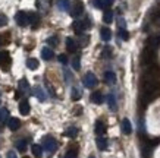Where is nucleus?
Returning a JSON list of instances; mask_svg holds the SVG:
<instances>
[{
	"mask_svg": "<svg viewBox=\"0 0 160 158\" xmlns=\"http://www.w3.org/2000/svg\"><path fill=\"white\" fill-rule=\"evenodd\" d=\"M46 151L49 154H54L58 151V142H56V139L52 138V136H46L43 139V145H41Z\"/></svg>",
	"mask_w": 160,
	"mask_h": 158,
	"instance_id": "1",
	"label": "nucleus"
},
{
	"mask_svg": "<svg viewBox=\"0 0 160 158\" xmlns=\"http://www.w3.org/2000/svg\"><path fill=\"white\" fill-rule=\"evenodd\" d=\"M82 84L87 86V88H94V86L97 85V78H96V75L92 72H87L82 79Z\"/></svg>",
	"mask_w": 160,
	"mask_h": 158,
	"instance_id": "2",
	"label": "nucleus"
},
{
	"mask_svg": "<svg viewBox=\"0 0 160 158\" xmlns=\"http://www.w3.org/2000/svg\"><path fill=\"white\" fill-rule=\"evenodd\" d=\"M15 19H16V24L19 25V26H27V25L29 24V15L22 12V10H19V12L16 13V16H15Z\"/></svg>",
	"mask_w": 160,
	"mask_h": 158,
	"instance_id": "3",
	"label": "nucleus"
},
{
	"mask_svg": "<svg viewBox=\"0 0 160 158\" xmlns=\"http://www.w3.org/2000/svg\"><path fill=\"white\" fill-rule=\"evenodd\" d=\"M153 60H154V50L147 47L144 50V53H142V62L146 65H150V63H153Z\"/></svg>",
	"mask_w": 160,
	"mask_h": 158,
	"instance_id": "4",
	"label": "nucleus"
},
{
	"mask_svg": "<svg viewBox=\"0 0 160 158\" xmlns=\"http://www.w3.org/2000/svg\"><path fill=\"white\" fill-rule=\"evenodd\" d=\"M10 65V54L8 51L0 53V67L3 66L5 69H8V66Z\"/></svg>",
	"mask_w": 160,
	"mask_h": 158,
	"instance_id": "5",
	"label": "nucleus"
},
{
	"mask_svg": "<svg viewBox=\"0 0 160 158\" xmlns=\"http://www.w3.org/2000/svg\"><path fill=\"white\" fill-rule=\"evenodd\" d=\"M29 111H31V105H29V103L27 100H22L19 103V113L22 116H28Z\"/></svg>",
	"mask_w": 160,
	"mask_h": 158,
	"instance_id": "6",
	"label": "nucleus"
},
{
	"mask_svg": "<svg viewBox=\"0 0 160 158\" xmlns=\"http://www.w3.org/2000/svg\"><path fill=\"white\" fill-rule=\"evenodd\" d=\"M82 13H84V5L82 3H75V6L71 10V15H72L73 18H78V16H81Z\"/></svg>",
	"mask_w": 160,
	"mask_h": 158,
	"instance_id": "7",
	"label": "nucleus"
},
{
	"mask_svg": "<svg viewBox=\"0 0 160 158\" xmlns=\"http://www.w3.org/2000/svg\"><path fill=\"white\" fill-rule=\"evenodd\" d=\"M94 132H96L98 136H103V135L106 133V125H104L103 122H100V120H97L96 125H94Z\"/></svg>",
	"mask_w": 160,
	"mask_h": 158,
	"instance_id": "8",
	"label": "nucleus"
},
{
	"mask_svg": "<svg viewBox=\"0 0 160 158\" xmlns=\"http://www.w3.org/2000/svg\"><path fill=\"white\" fill-rule=\"evenodd\" d=\"M32 95L37 98V100H40V101H46V94H44V89L41 88V86H35L34 88V91H32Z\"/></svg>",
	"mask_w": 160,
	"mask_h": 158,
	"instance_id": "9",
	"label": "nucleus"
},
{
	"mask_svg": "<svg viewBox=\"0 0 160 158\" xmlns=\"http://www.w3.org/2000/svg\"><path fill=\"white\" fill-rule=\"evenodd\" d=\"M85 25H87V22H82V21H75V22H73V25H72L73 31H75L77 34H82L84 29L87 28Z\"/></svg>",
	"mask_w": 160,
	"mask_h": 158,
	"instance_id": "10",
	"label": "nucleus"
},
{
	"mask_svg": "<svg viewBox=\"0 0 160 158\" xmlns=\"http://www.w3.org/2000/svg\"><path fill=\"white\" fill-rule=\"evenodd\" d=\"M53 56H54V53H53V50H52V48H49V47H43V48H41V57H43L44 60H52V59H53Z\"/></svg>",
	"mask_w": 160,
	"mask_h": 158,
	"instance_id": "11",
	"label": "nucleus"
},
{
	"mask_svg": "<svg viewBox=\"0 0 160 158\" xmlns=\"http://www.w3.org/2000/svg\"><path fill=\"white\" fill-rule=\"evenodd\" d=\"M8 126H9L10 130H18L21 127V120L16 119V117H12V119H9V122H8Z\"/></svg>",
	"mask_w": 160,
	"mask_h": 158,
	"instance_id": "12",
	"label": "nucleus"
},
{
	"mask_svg": "<svg viewBox=\"0 0 160 158\" xmlns=\"http://www.w3.org/2000/svg\"><path fill=\"white\" fill-rule=\"evenodd\" d=\"M90 100H91V103H94V104H102L103 101H104V98H103V95H102V92H92L91 94V97H90Z\"/></svg>",
	"mask_w": 160,
	"mask_h": 158,
	"instance_id": "13",
	"label": "nucleus"
},
{
	"mask_svg": "<svg viewBox=\"0 0 160 158\" xmlns=\"http://www.w3.org/2000/svg\"><path fill=\"white\" fill-rule=\"evenodd\" d=\"M122 132L125 135H131L132 132V126H131V122L128 119H123L122 120Z\"/></svg>",
	"mask_w": 160,
	"mask_h": 158,
	"instance_id": "14",
	"label": "nucleus"
},
{
	"mask_svg": "<svg viewBox=\"0 0 160 158\" xmlns=\"http://www.w3.org/2000/svg\"><path fill=\"white\" fill-rule=\"evenodd\" d=\"M96 144H97V148L100 149V151H106L107 149V139L103 138V136H98V138L96 139Z\"/></svg>",
	"mask_w": 160,
	"mask_h": 158,
	"instance_id": "15",
	"label": "nucleus"
},
{
	"mask_svg": "<svg viewBox=\"0 0 160 158\" xmlns=\"http://www.w3.org/2000/svg\"><path fill=\"white\" fill-rule=\"evenodd\" d=\"M104 82L109 84V85H113V84L116 82V75L113 72H110V70H107V72L104 73Z\"/></svg>",
	"mask_w": 160,
	"mask_h": 158,
	"instance_id": "16",
	"label": "nucleus"
},
{
	"mask_svg": "<svg viewBox=\"0 0 160 158\" xmlns=\"http://www.w3.org/2000/svg\"><path fill=\"white\" fill-rule=\"evenodd\" d=\"M66 48H68V51H77V48H78V44L77 41L73 38H71V37H68L66 38Z\"/></svg>",
	"mask_w": 160,
	"mask_h": 158,
	"instance_id": "17",
	"label": "nucleus"
},
{
	"mask_svg": "<svg viewBox=\"0 0 160 158\" xmlns=\"http://www.w3.org/2000/svg\"><path fill=\"white\" fill-rule=\"evenodd\" d=\"M100 35H102V40H103V41H110V38H112V31L109 28H102V31H100Z\"/></svg>",
	"mask_w": 160,
	"mask_h": 158,
	"instance_id": "18",
	"label": "nucleus"
},
{
	"mask_svg": "<svg viewBox=\"0 0 160 158\" xmlns=\"http://www.w3.org/2000/svg\"><path fill=\"white\" fill-rule=\"evenodd\" d=\"M31 151H32V154H34V157L37 158H41V155H43V146L41 145H32L31 146Z\"/></svg>",
	"mask_w": 160,
	"mask_h": 158,
	"instance_id": "19",
	"label": "nucleus"
},
{
	"mask_svg": "<svg viewBox=\"0 0 160 158\" xmlns=\"http://www.w3.org/2000/svg\"><path fill=\"white\" fill-rule=\"evenodd\" d=\"M27 66H28L29 70H35V69H38L40 63L37 59H28V60H27Z\"/></svg>",
	"mask_w": 160,
	"mask_h": 158,
	"instance_id": "20",
	"label": "nucleus"
},
{
	"mask_svg": "<svg viewBox=\"0 0 160 158\" xmlns=\"http://www.w3.org/2000/svg\"><path fill=\"white\" fill-rule=\"evenodd\" d=\"M160 45V37H151L150 40H148V45L147 47H150V48H157Z\"/></svg>",
	"mask_w": 160,
	"mask_h": 158,
	"instance_id": "21",
	"label": "nucleus"
},
{
	"mask_svg": "<svg viewBox=\"0 0 160 158\" xmlns=\"http://www.w3.org/2000/svg\"><path fill=\"white\" fill-rule=\"evenodd\" d=\"M58 6L59 9L63 10V12H68L71 5H69V0H58Z\"/></svg>",
	"mask_w": 160,
	"mask_h": 158,
	"instance_id": "22",
	"label": "nucleus"
},
{
	"mask_svg": "<svg viewBox=\"0 0 160 158\" xmlns=\"http://www.w3.org/2000/svg\"><path fill=\"white\" fill-rule=\"evenodd\" d=\"M9 122V111L8 108H0V123Z\"/></svg>",
	"mask_w": 160,
	"mask_h": 158,
	"instance_id": "23",
	"label": "nucleus"
},
{
	"mask_svg": "<svg viewBox=\"0 0 160 158\" xmlns=\"http://www.w3.org/2000/svg\"><path fill=\"white\" fill-rule=\"evenodd\" d=\"M77 135H78V129L75 127V126L68 127V129H66V132H65V136H68V138H75Z\"/></svg>",
	"mask_w": 160,
	"mask_h": 158,
	"instance_id": "24",
	"label": "nucleus"
},
{
	"mask_svg": "<svg viewBox=\"0 0 160 158\" xmlns=\"http://www.w3.org/2000/svg\"><path fill=\"white\" fill-rule=\"evenodd\" d=\"M29 15V24L32 25V28H37V25H38V15L37 13H28Z\"/></svg>",
	"mask_w": 160,
	"mask_h": 158,
	"instance_id": "25",
	"label": "nucleus"
},
{
	"mask_svg": "<svg viewBox=\"0 0 160 158\" xmlns=\"http://www.w3.org/2000/svg\"><path fill=\"white\" fill-rule=\"evenodd\" d=\"M112 21H113V12H112V10H106V12L103 13V22H104V24H110Z\"/></svg>",
	"mask_w": 160,
	"mask_h": 158,
	"instance_id": "26",
	"label": "nucleus"
},
{
	"mask_svg": "<svg viewBox=\"0 0 160 158\" xmlns=\"http://www.w3.org/2000/svg\"><path fill=\"white\" fill-rule=\"evenodd\" d=\"M107 104H109V107H110L112 110H116V98H115L113 94L107 95Z\"/></svg>",
	"mask_w": 160,
	"mask_h": 158,
	"instance_id": "27",
	"label": "nucleus"
},
{
	"mask_svg": "<svg viewBox=\"0 0 160 158\" xmlns=\"http://www.w3.org/2000/svg\"><path fill=\"white\" fill-rule=\"evenodd\" d=\"M27 141L25 139H21V141H18L16 142V148H18V151H21V152H25V149H27Z\"/></svg>",
	"mask_w": 160,
	"mask_h": 158,
	"instance_id": "28",
	"label": "nucleus"
},
{
	"mask_svg": "<svg viewBox=\"0 0 160 158\" xmlns=\"http://www.w3.org/2000/svg\"><path fill=\"white\" fill-rule=\"evenodd\" d=\"M72 67L73 70H79L81 69V59H79V56H75L72 59Z\"/></svg>",
	"mask_w": 160,
	"mask_h": 158,
	"instance_id": "29",
	"label": "nucleus"
},
{
	"mask_svg": "<svg viewBox=\"0 0 160 158\" xmlns=\"http://www.w3.org/2000/svg\"><path fill=\"white\" fill-rule=\"evenodd\" d=\"M28 88H29L28 81H27V79H21V81H19V91L25 92L27 89H28Z\"/></svg>",
	"mask_w": 160,
	"mask_h": 158,
	"instance_id": "30",
	"label": "nucleus"
},
{
	"mask_svg": "<svg viewBox=\"0 0 160 158\" xmlns=\"http://www.w3.org/2000/svg\"><path fill=\"white\" fill-rule=\"evenodd\" d=\"M71 97H72L73 101H77L81 98V91L78 89V88H72V92H71Z\"/></svg>",
	"mask_w": 160,
	"mask_h": 158,
	"instance_id": "31",
	"label": "nucleus"
},
{
	"mask_svg": "<svg viewBox=\"0 0 160 158\" xmlns=\"http://www.w3.org/2000/svg\"><path fill=\"white\" fill-rule=\"evenodd\" d=\"M119 38H122L123 41L129 40V34H128V31H126V29H119Z\"/></svg>",
	"mask_w": 160,
	"mask_h": 158,
	"instance_id": "32",
	"label": "nucleus"
},
{
	"mask_svg": "<svg viewBox=\"0 0 160 158\" xmlns=\"http://www.w3.org/2000/svg\"><path fill=\"white\" fill-rule=\"evenodd\" d=\"M92 3H94V7H97V9L104 7V0H92Z\"/></svg>",
	"mask_w": 160,
	"mask_h": 158,
	"instance_id": "33",
	"label": "nucleus"
},
{
	"mask_svg": "<svg viewBox=\"0 0 160 158\" xmlns=\"http://www.w3.org/2000/svg\"><path fill=\"white\" fill-rule=\"evenodd\" d=\"M77 157H78L77 149H69L68 152H66V158H77Z\"/></svg>",
	"mask_w": 160,
	"mask_h": 158,
	"instance_id": "34",
	"label": "nucleus"
},
{
	"mask_svg": "<svg viewBox=\"0 0 160 158\" xmlns=\"http://www.w3.org/2000/svg\"><path fill=\"white\" fill-rule=\"evenodd\" d=\"M47 43H49V45H52V47H56V45H58V37H50V38L47 40Z\"/></svg>",
	"mask_w": 160,
	"mask_h": 158,
	"instance_id": "35",
	"label": "nucleus"
},
{
	"mask_svg": "<svg viewBox=\"0 0 160 158\" xmlns=\"http://www.w3.org/2000/svg\"><path fill=\"white\" fill-rule=\"evenodd\" d=\"M8 24V16L5 13H0V26H5Z\"/></svg>",
	"mask_w": 160,
	"mask_h": 158,
	"instance_id": "36",
	"label": "nucleus"
},
{
	"mask_svg": "<svg viewBox=\"0 0 160 158\" xmlns=\"http://www.w3.org/2000/svg\"><path fill=\"white\" fill-rule=\"evenodd\" d=\"M112 56V48L106 47V48H103V57H110Z\"/></svg>",
	"mask_w": 160,
	"mask_h": 158,
	"instance_id": "37",
	"label": "nucleus"
},
{
	"mask_svg": "<svg viewBox=\"0 0 160 158\" xmlns=\"http://www.w3.org/2000/svg\"><path fill=\"white\" fill-rule=\"evenodd\" d=\"M59 62L62 63V65H66V63H68V57H66V54H60V56H59Z\"/></svg>",
	"mask_w": 160,
	"mask_h": 158,
	"instance_id": "38",
	"label": "nucleus"
},
{
	"mask_svg": "<svg viewBox=\"0 0 160 158\" xmlns=\"http://www.w3.org/2000/svg\"><path fill=\"white\" fill-rule=\"evenodd\" d=\"M118 25H119V28H121V29H125V26H126L125 19H123V18H119V21H118Z\"/></svg>",
	"mask_w": 160,
	"mask_h": 158,
	"instance_id": "39",
	"label": "nucleus"
},
{
	"mask_svg": "<svg viewBox=\"0 0 160 158\" xmlns=\"http://www.w3.org/2000/svg\"><path fill=\"white\" fill-rule=\"evenodd\" d=\"M6 157H8V158H18V157H16V154H15L13 151H9V152H8V155H6Z\"/></svg>",
	"mask_w": 160,
	"mask_h": 158,
	"instance_id": "40",
	"label": "nucleus"
},
{
	"mask_svg": "<svg viewBox=\"0 0 160 158\" xmlns=\"http://www.w3.org/2000/svg\"><path fill=\"white\" fill-rule=\"evenodd\" d=\"M113 3H115V0H104V5L106 6H112Z\"/></svg>",
	"mask_w": 160,
	"mask_h": 158,
	"instance_id": "41",
	"label": "nucleus"
},
{
	"mask_svg": "<svg viewBox=\"0 0 160 158\" xmlns=\"http://www.w3.org/2000/svg\"><path fill=\"white\" fill-rule=\"evenodd\" d=\"M0 43H2V37H0Z\"/></svg>",
	"mask_w": 160,
	"mask_h": 158,
	"instance_id": "42",
	"label": "nucleus"
},
{
	"mask_svg": "<svg viewBox=\"0 0 160 158\" xmlns=\"http://www.w3.org/2000/svg\"><path fill=\"white\" fill-rule=\"evenodd\" d=\"M90 158H94V157H90Z\"/></svg>",
	"mask_w": 160,
	"mask_h": 158,
	"instance_id": "43",
	"label": "nucleus"
},
{
	"mask_svg": "<svg viewBox=\"0 0 160 158\" xmlns=\"http://www.w3.org/2000/svg\"><path fill=\"white\" fill-rule=\"evenodd\" d=\"M0 129H2V126H0Z\"/></svg>",
	"mask_w": 160,
	"mask_h": 158,
	"instance_id": "44",
	"label": "nucleus"
},
{
	"mask_svg": "<svg viewBox=\"0 0 160 158\" xmlns=\"http://www.w3.org/2000/svg\"><path fill=\"white\" fill-rule=\"evenodd\" d=\"M25 158H28V157H25Z\"/></svg>",
	"mask_w": 160,
	"mask_h": 158,
	"instance_id": "45",
	"label": "nucleus"
},
{
	"mask_svg": "<svg viewBox=\"0 0 160 158\" xmlns=\"http://www.w3.org/2000/svg\"><path fill=\"white\" fill-rule=\"evenodd\" d=\"M0 158H2V157H0Z\"/></svg>",
	"mask_w": 160,
	"mask_h": 158,
	"instance_id": "46",
	"label": "nucleus"
}]
</instances>
